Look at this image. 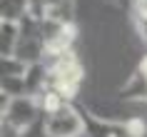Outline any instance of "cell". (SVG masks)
<instances>
[{
    "mask_svg": "<svg viewBox=\"0 0 147 137\" xmlns=\"http://www.w3.org/2000/svg\"><path fill=\"white\" fill-rule=\"evenodd\" d=\"M45 62H47V70H50L47 90L60 95L67 102H72V97L80 92L82 77H85V70L80 65L75 50H67V53H60V55H47Z\"/></svg>",
    "mask_w": 147,
    "mask_h": 137,
    "instance_id": "6da1fadb",
    "label": "cell"
},
{
    "mask_svg": "<svg viewBox=\"0 0 147 137\" xmlns=\"http://www.w3.org/2000/svg\"><path fill=\"white\" fill-rule=\"evenodd\" d=\"M42 117V107L40 100L32 95H23V97H3L0 95V120H3V132L15 135L20 130L30 127L32 122H38Z\"/></svg>",
    "mask_w": 147,
    "mask_h": 137,
    "instance_id": "7a4b0ae2",
    "label": "cell"
},
{
    "mask_svg": "<svg viewBox=\"0 0 147 137\" xmlns=\"http://www.w3.org/2000/svg\"><path fill=\"white\" fill-rule=\"evenodd\" d=\"M85 137H147V122L140 117L107 120L85 110Z\"/></svg>",
    "mask_w": 147,
    "mask_h": 137,
    "instance_id": "3957f363",
    "label": "cell"
},
{
    "mask_svg": "<svg viewBox=\"0 0 147 137\" xmlns=\"http://www.w3.org/2000/svg\"><path fill=\"white\" fill-rule=\"evenodd\" d=\"M45 127L53 137H82L85 135V110L72 102L45 112Z\"/></svg>",
    "mask_w": 147,
    "mask_h": 137,
    "instance_id": "277c9868",
    "label": "cell"
},
{
    "mask_svg": "<svg viewBox=\"0 0 147 137\" xmlns=\"http://www.w3.org/2000/svg\"><path fill=\"white\" fill-rule=\"evenodd\" d=\"M35 20H75V0H30Z\"/></svg>",
    "mask_w": 147,
    "mask_h": 137,
    "instance_id": "5b68a950",
    "label": "cell"
},
{
    "mask_svg": "<svg viewBox=\"0 0 147 137\" xmlns=\"http://www.w3.org/2000/svg\"><path fill=\"white\" fill-rule=\"evenodd\" d=\"M18 40H20V23L0 20V53H3V57L15 55Z\"/></svg>",
    "mask_w": 147,
    "mask_h": 137,
    "instance_id": "8992f818",
    "label": "cell"
},
{
    "mask_svg": "<svg viewBox=\"0 0 147 137\" xmlns=\"http://www.w3.org/2000/svg\"><path fill=\"white\" fill-rule=\"evenodd\" d=\"M30 15V0H0V20L23 23Z\"/></svg>",
    "mask_w": 147,
    "mask_h": 137,
    "instance_id": "52a82bcc",
    "label": "cell"
},
{
    "mask_svg": "<svg viewBox=\"0 0 147 137\" xmlns=\"http://www.w3.org/2000/svg\"><path fill=\"white\" fill-rule=\"evenodd\" d=\"M28 67L30 65L25 60H20L18 55H8V57L0 60V77H25Z\"/></svg>",
    "mask_w": 147,
    "mask_h": 137,
    "instance_id": "ba28073f",
    "label": "cell"
},
{
    "mask_svg": "<svg viewBox=\"0 0 147 137\" xmlns=\"http://www.w3.org/2000/svg\"><path fill=\"white\" fill-rule=\"evenodd\" d=\"M0 95H3V97H10V100L30 95L25 77H3V80H0Z\"/></svg>",
    "mask_w": 147,
    "mask_h": 137,
    "instance_id": "9c48e42d",
    "label": "cell"
},
{
    "mask_svg": "<svg viewBox=\"0 0 147 137\" xmlns=\"http://www.w3.org/2000/svg\"><path fill=\"white\" fill-rule=\"evenodd\" d=\"M5 135H10V132H5ZM13 137H53V135L47 132V127H45V115H42L38 122H32L30 127H25V130H20V132H15Z\"/></svg>",
    "mask_w": 147,
    "mask_h": 137,
    "instance_id": "30bf717a",
    "label": "cell"
},
{
    "mask_svg": "<svg viewBox=\"0 0 147 137\" xmlns=\"http://www.w3.org/2000/svg\"><path fill=\"white\" fill-rule=\"evenodd\" d=\"M107 3H112V5H120V8H130L135 0H107Z\"/></svg>",
    "mask_w": 147,
    "mask_h": 137,
    "instance_id": "8fae6325",
    "label": "cell"
}]
</instances>
